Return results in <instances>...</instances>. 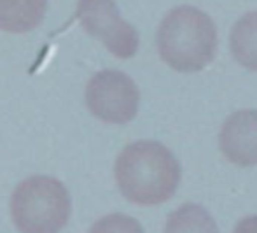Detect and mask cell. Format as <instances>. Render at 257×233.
<instances>
[{
	"instance_id": "obj_3",
	"label": "cell",
	"mask_w": 257,
	"mask_h": 233,
	"mask_svg": "<svg viewBox=\"0 0 257 233\" xmlns=\"http://www.w3.org/2000/svg\"><path fill=\"white\" fill-rule=\"evenodd\" d=\"M70 210L67 188L49 176L25 179L11 198L13 221L21 233H60L68 223Z\"/></svg>"
},
{
	"instance_id": "obj_2",
	"label": "cell",
	"mask_w": 257,
	"mask_h": 233,
	"mask_svg": "<svg viewBox=\"0 0 257 233\" xmlns=\"http://www.w3.org/2000/svg\"><path fill=\"white\" fill-rule=\"evenodd\" d=\"M217 30L208 14L182 6L170 11L158 30L159 56L179 72H198L215 56Z\"/></svg>"
},
{
	"instance_id": "obj_7",
	"label": "cell",
	"mask_w": 257,
	"mask_h": 233,
	"mask_svg": "<svg viewBox=\"0 0 257 233\" xmlns=\"http://www.w3.org/2000/svg\"><path fill=\"white\" fill-rule=\"evenodd\" d=\"M48 0H0V28L11 34H25L44 20Z\"/></svg>"
},
{
	"instance_id": "obj_10",
	"label": "cell",
	"mask_w": 257,
	"mask_h": 233,
	"mask_svg": "<svg viewBox=\"0 0 257 233\" xmlns=\"http://www.w3.org/2000/svg\"><path fill=\"white\" fill-rule=\"evenodd\" d=\"M89 233H144L137 219L124 214H108L91 226Z\"/></svg>"
},
{
	"instance_id": "obj_11",
	"label": "cell",
	"mask_w": 257,
	"mask_h": 233,
	"mask_svg": "<svg viewBox=\"0 0 257 233\" xmlns=\"http://www.w3.org/2000/svg\"><path fill=\"white\" fill-rule=\"evenodd\" d=\"M234 233H257V216H248L241 219L234 228Z\"/></svg>"
},
{
	"instance_id": "obj_4",
	"label": "cell",
	"mask_w": 257,
	"mask_h": 233,
	"mask_svg": "<svg viewBox=\"0 0 257 233\" xmlns=\"http://www.w3.org/2000/svg\"><path fill=\"white\" fill-rule=\"evenodd\" d=\"M140 93L135 81L121 70H100L86 86V105L95 118L126 125L137 116Z\"/></svg>"
},
{
	"instance_id": "obj_9",
	"label": "cell",
	"mask_w": 257,
	"mask_h": 233,
	"mask_svg": "<svg viewBox=\"0 0 257 233\" xmlns=\"http://www.w3.org/2000/svg\"><path fill=\"white\" fill-rule=\"evenodd\" d=\"M165 233H219V228L208 210L196 203H186L168 216Z\"/></svg>"
},
{
	"instance_id": "obj_6",
	"label": "cell",
	"mask_w": 257,
	"mask_h": 233,
	"mask_svg": "<svg viewBox=\"0 0 257 233\" xmlns=\"http://www.w3.org/2000/svg\"><path fill=\"white\" fill-rule=\"evenodd\" d=\"M222 154L240 167L257 165V111H238L222 125L219 135Z\"/></svg>"
},
{
	"instance_id": "obj_8",
	"label": "cell",
	"mask_w": 257,
	"mask_h": 233,
	"mask_svg": "<svg viewBox=\"0 0 257 233\" xmlns=\"http://www.w3.org/2000/svg\"><path fill=\"white\" fill-rule=\"evenodd\" d=\"M231 53L243 67L257 72V11L241 16L233 27Z\"/></svg>"
},
{
	"instance_id": "obj_1",
	"label": "cell",
	"mask_w": 257,
	"mask_h": 233,
	"mask_svg": "<svg viewBox=\"0 0 257 233\" xmlns=\"http://www.w3.org/2000/svg\"><path fill=\"white\" fill-rule=\"evenodd\" d=\"M121 193L139 205H158L173 196L180 183V165L163 144L139 140L126 145L115 162Z\"/></svg>"
},
{
	"instance_id": "obj_5",
	"label": "cell",
	"mask_w": 257,
	"mask_h": 233,
	"mask_svg": "<svg viewBox=\"0 0 257 233\" xmlns=\"http://www.w3.org/2000/svg\"><path fill=\"white\" fill-rule=\"evenodd\" d=\"M75 18L114 56L126 60L139 49V34L121 18L114 0H77Z\"/></svg>"
}]
</instances>
